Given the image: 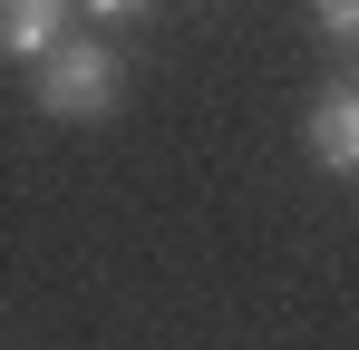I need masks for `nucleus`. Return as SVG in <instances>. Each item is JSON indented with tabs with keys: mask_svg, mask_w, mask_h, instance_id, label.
Wrapping results in <instances>:
<instances>
[{
	"mask_svg": "<svg viewBox=\"0 0 359 350\" xmlns=\"http://www.w3.org/2000/svg\"><path fill=\"white\" fill-rule=\"evenodd\" d=\"M117 49L107 39H59V49L39 58V108L49 117H107L117 108Z\"/></svg>",
	"mask_w": 359,
	"mask_h": 350,
	"instance_id": "obj_1",
	"label": "nucleus"
},
{
	"mask_svg": "<svg viewBox=\"0 0 359 350\" xmlns=\"http://www.w3.org/2000/svg\"><path fill=\"white\" fill-rule=\"evenodd\" d=\"M311 156H320V175H359V68L311 98Z\"/></svg>",
	"mask_w": 359,
	"mask_h": 350,
	"instance_id": "obj_2",
	"label": "nucleus"
},
{
	"mask_svg": "<svg viewBox=\"0 0 359 350\" xmlns=\"http://www.w3.org/2000/svg\"><path fill=\"white\" fill-rule=\"evenodd\" d=\"M68 10H78V0H0V58H29V68H39V58L68 39Z\"/></svg>",
	"mask_w": 359,
	"mask_h": 350,
	"instance_id": "obj_3",
	"label": "nucleus"
},
{
	"mask_svg": "<svg viewBox=\"0 0 359 350\" xmlns=\"http://www.w3.org/2000/svg\"><path fill=\"white\" fill-rule=\"evenodd\" d=\"M311 30L340 39V49H359V0H311Z\"/></svg>",
	"mask_w": 359,
	"mask_h": 350,
	"instance_id": "obj_4",
	"label": "nucleus"
},
{
	"mask_svg": "<svg viewBox=\"0 0 359 350\" xmlns=\"http://www.w3.org/2000/svg\"><path fill=\"white\" fill-rule=\"evenodd\" d=\"M78 10H97V20H146L156 0H78Z\"/></svg>",
	"mask_w": 359,
	"mask_h": 350,
	"instance_id": "obj_5",
	"label": "nucleus"
}]
</instances>
